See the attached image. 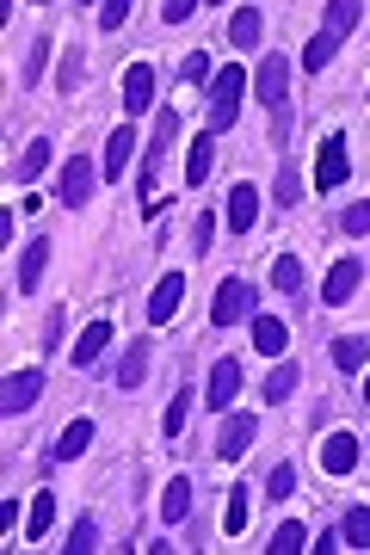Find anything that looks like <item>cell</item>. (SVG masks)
Returning a JSON list of instances; mask_svg holds the SVG:
<instances>
[{"instance_id": "6da1fadb", "label": "cell", "mask_w": 370, "mask_h": 555, "mask_svg": "<svg viewBox=\"0 0 370 555\" xmlns=\"http://www.w3.org/2000/svg\"><path fill=\"white\" fill-rule=\"evenodd\" d=\"M173 142H179V111H161V118H155V142H148V161H142V210H148V216L161 210V198H155V173H161V161H167Z\"/></svg>"}, {"instance_id": "7a4b0ae2", "label": "cell", "mask_w": 370, "mask_h": 555, "mask_svg": "<svg viewBox=\"0 0 370 555\" xmlns=\"http://www.w3.org/2000/svg\"><path fill=\"white\" fill-rule=\"evenodd\" d=\"M241 93H247V74L241 68H222L210 81V130H229L241 118Z\"/></svg>"}, {"instance_id": "3957f363", "label": "cell", "mask_w": 370, "mask_h": 555, "mask_svg": "<svg viewBox=\"0 0 370 555\" xmlns=\"http://www.w3.org/2000/svg\"><path fill=\"white\" fill-rule=\"evenodd\" d=\"M37 401H44V370H13L0 389V414H31Z\"/></svg>"}, {"instance_id": "277c9868", "label": "cell", "mask_w": 370, "mask_h": 555, "mask_svg": "<svg viewBox=\"0 0 370 555\" xmlns=\"http://www.w3.org/2000/svg\"><path fill=\"white\" fill-rule=\"evenodd\" d=\"M253 315V284H241V278H229V284H216V303H210V321L216 327H235V321H247Z\"/></svg>"}, {"instance_id": "5b68a950", "label": "cell", "mask_w": 370, "mask_h": 555, "mask_svg": "<svg viewBox=\"0 0 370 555\" xmlns=\"http://www.w3.org/2000/svg\"><path fill=\"white\" fill-rule=\"evenodd\" d=\"M352 161H346V136H327L321 142V155H315V185L321 192H333V185H346Z\"/></svg>"}, {"instance_id": "8992f818", "label": "cell", "mask_w": 370, "mask_h": 555, "mask_svg": "<svg viewBox=\"0 0 370 555\" xmlns=\"http://www.w3.org/2000/svg\"><path fill=\"white\" fill-rule=\"evenodd\" d=\"M93 179H99V167L87 161V155H74L68 167H62V179H56V198L74 210V204H87V192H93Z\"/></svg>"}, {"instance_id": "52a82bcc", "label": "cell", "mask_w": 370, "mask_h": 555, "mask_svg": "<svg viewBox=\"0 0 370 555\" xmlns=\"http://www.w3.org/2000/svg\"><path fill=\"white\" fill-rule=\"evenodd\" d=\"M253 432H259V426H253V414H229V420L216 426V457H222V463H235V457H247V444H253Z\"/></svg>"}, {"instance_id": "ba28073f", "label": "cell", "mask_w": 370, "mask_h": 555, "mask_svg": "<svg viewBox=\"0 0 370 555\" xmlns=\"http://www.w3.org/2000/svg\"><path fill=\"white\" fill-rule=\"evenodd\" d=\"M284 87H290V62L272 50L266 62H259V105H266V111H284Z\"/></svg>"}, {"instance_id": "9c48e42d", "label": "cell", "mask_w": 370, "mask_h": 555, "mask_svg": "<svg viewBox=\"0 0 370 555\" xmlns=\"http://www.w3.org/2000/svg\"><path fill=\"white\" fill-rule=\"evenodd\" d=\"M235 389H241V364H235V358H216V364H210V383H204V401L222 414V407L235 401Z\"/></svg>"}, {"instance_id": "30bf717a", "label": "cell", "mask_w": 370, "mask_h": 555, "mask_svg": "<svg viewBox=\"0 0 370 555\" xmlns=\"http://www.w3.org/2000/svg\"><path fill=\"white\" fill-rule=\"evenodd\" d=\"M179 303H185V278H179V272H167V278L155 284V296H148V321H155V327H161V321H173V315H179Z\"/></svg>"}, {"instance_id": "8fae6325", "label": "cell", "mask_w": 370, "mask_h": 555, "mask_svg": "<svg viewBox=\"0 0 370 555\" xmlns=\"http://www.w3.org/2000/svg\"><path fill=\"white\" fill-rule=\"evenodd\" d=\"M358 278H364V259H340V266L327 272V284H321V303H352Z\"/></svg>"}, {"instance_id": "7c38bea8", "label": "cell", "mask_w": 370, "mask_h": 555, "mask_svg": "<svg viewBox=\"0 0 370 555\" xmlns=\"http://www.w3.org/2000/svg\"><path fill=\"white\" fill-rule=\"evenodd\" d=\"M321 469H327V475H352V469H358V438H352V432H333V438L321 444Z\"/></svg>"}, {"instance_id": "4fadbf2b", "label": "cell", "mask_w": 370, "mask_h": 555, "mask_svg": "<svg viewBox=\"0 0 370 555\" xmlns=\"http://www.w3.org/2000/svg\"><path fill=\"white\" fill-rule=\"evenodd\" d=\"M148 105H155V68L136 62V68L124 74V111L136 118V111H148Z\"/></svg>"}, {"instance_id": "5bb4252c", "label": "cell", "mask_w": 370, "mask_h": 555, "mask_svg": "<svg viewBox=\"0 0 370 555\" xmlns=\"http://www.w3.org/2000/svg\"><path fill=\"white\" fill-rule=\"evenodd\" d=\"M253 346L266 352V358H284L290 352V327L278 315H253Z\"/></svg>"}, {"instance_id": "9a60e30c", "label": "cell", "mask_w": 370, "mask_h": 555, "mask_svg": "<svg viewBox=\"0 0 370 555\" xmlns=\"http://www.w3.org/2000/svg\"><path fill=\"white\" fill-rule=\"evenodd\" d=\"M105 346H111V321H87V327H81V340H74L68 352H74V364L87 370V364H99V352H105Z\"/></svg>"}, {"instance_id": "2e32d148", "label": "cell", "mask_w": 370, "mask_h": 555, "mask_svg": "<svg viewBox=\"0 0 370 555\" xmlns=\"http://www.w3.org/2000/svg\"><path fill=\"white\" fill-rule=\"evenodd\" d=\"M130 161H136V130L124 124V130H111V142H105V179H124Z\"/></svg>"}, {"instance_id": "e0dca14e", "label": "cell", "mask_w": 370, "mask_h": 555, "mask_svg": "<svg viewBox=\"0 0 370 555\" xmlns=\"http://www.w3.org/2000/svg\"><path fill=\"white\" fill-rule=\"evenodd\" d=\"M50 247H56V241H44V235L25 247V259H19V296L37 290V278H44V266H50Z\"/></svg>"}, {"instance_id": "ac0fdd59", "label": "cell", "mask_w": 370, "mask_h": 555, "mask_svg": "<svg viewBox=\"0 0 370 555\" xmlns=\"http://www.w3.org/2000/svg\"><path fill=\"white\" fill-rule=\"evenodd\" d=\"M210 167H216V130H204V136L192 142V155H185V185H204Z\"/></svg>"}, {"instance_id": "d6986e66", "label": "cell", "mask_w": 370, "mask_h": 555, "mask_svg": "<svg viewBox=\"0 0 370 555\" xmlns=\"http://www.w3.org/2000/svg\"><path fill=\"white\" fill-rule=\"evenodd\" d=\"M253 222H259V192H253V185H235V192H229V229L247 235Z\"/></svg>"}, {"instance_id": "ffe728a7", "label": "cell", "mask_w": 370, "mask_h": 555, "mask_svg": "<svg viewBox=\"0 0 370 555\" xmlns=\"http://www.w3.org/2000/svg\"><path fill=\"white\" fill-rule=\"evenodd\" d=\"M93 444V420H68L62 432H56V463H74Z\"/></svg>"}, {"instance_id": "44dd1931", "label": "cell", "mask_w": 370, "mask_h": 555, "mask_svg": "<svg viewBox=\"0 0 370 555\" xmlns=\"http://www.w3.org/2000/svg\"><path fill=\"white\" fill-rule=\"evenodd\" d=\"M185 512H192V481H185V475H173L167 488H161V518H167V525H179Z\"/></svg>"}, {"instance_id": "7402d4cb", "label": "cell", "mask_w": 370, "mask_h": 555, "mask_svg": "<svg viewBox=\"0 0 370 555\" xmlns=\"http://www.w3.org/2000/svg\"><path fill=\"white\" fill-rule=\"evenodd\" d=\"M148 377V340H130L124 346V364H118V389H136Z\"/></svg>"}, {"instance_id": "603a6c76", "label": "cell", "mask_w": 370, "mask_h": 555, "mask_svg": "<svg viewBox=\"0 0 370 555\" xmlns=\"http://www.w3.org/2000/svg\"><path fill=\"white\" fill-rule=\"evenodd\" d=\"M44 167H50V142L37 136V142H25V155L13 161V179H19V185H31V179L44 173Z\"/></svg>"}, {"instance_id": "cb8c5ba5", "label": "cell", "mask_w": 370, "mask_h": 555, "mask_svg": "<svg viewBox=\"0 0 370 555\" xmlns=\"http://www.w3.org/2000/svg\"><path fill=\"white\" fill-rule=\"evenodd\" d=\"M333 56H340V37H333V31H315L309 44H303V68H309V74H321Z\"/></svg>"}, {"instance_id": "d4e9b609", "label": "cell", "mask_w": 370, "mask_h": 555, "mask_svg": "<svg viewBox=\"0 0 370 555\" xmlns=\"http://www.w3.org/2000/svg\"><path fill=\"white\" fill-rule=\"evenodd\" d=\"M333 364H340V370H364V364H370V340H364V333L333 340Z\"/></svg>"}, {"instance_id": "484cf974", "label": "cell", "mask_w": 370, "mask_h": 555, "mask_svg": "<svg viewBox=\"0 0 370 555\" xmlns=\"http://www.w3.org/2000/svg\"><path fill=\"white\" fill-rule=\"evenodd\" d=\"M56 525V494H31V518H25V543H37Z\"/></svg>"}, {"instance_id": "4316f807", "label": "cell", "mask_w": 370, "mask_h": 555, "mask_svg": "<svg viewBox=\"0 0 370 555\" xmlns=\"http://www.w3.org/2000/svg\"><path fill=\"white\" fill-rule=\"evenodd\" d=\"M259 25H266V19H259V7H241V13L229 19V44H235V50H253V44H259Z\"/></svg>"}, {"instance_id": "83f0119b", "label": "cell", "mask_w": 370, "mask_h": 555, "mask_svg": "<svg viewBox=\"0 0 370 555\" xmlns=\"http://www.w3.org/2000/svg\"><path fill=\"white\" fill-rule=\"evenodd\" d=\"M358 19H364V0H327V31L333 37H346Z\"/></svg>"}, {"instance_id": "f1b7e54d", "label": "cell", "mask_w": 370, "mask_h": 555, "mask_svg": "<svg viewBox=\"0 0 370 555\" xmlns=\"http://www.w3.org/2000/svg\"><path fill=\"white\" fill-rule=\"evenodd\" d=\"M272 284H278L284 296H296V290H303V259H296V253H278V259H272Z\"/></svg>"}, {"instance_id": "f546056e", "label": "cell", "mask_w": 370, "mask_h": 555, "mask_svg": "<svg viewBox=\"0 0 370 555\" xmlns=\"http://www.w3.org/2000/svg\"><path fill=\"white\" fill-rule=\"evenodd\" d=\"M296 377H303V370H296L290 358H278V364H272V377H266V401H284V395L296 389Z\"/></svg>"}, {"instance_id": "4dcf8cb0", "label": "cell", "mask_w": 370, "mask_h": 555, "mask_svg": "<svg viewBox=\"0 0 370 555\" xmlns=\"http://www.w3.org/2000/svg\"><path fill=\"white\" fill-rule=\"evenodd\" d=\"M346 549H370V506L346 512Z\"/></svg>"}, {"instance_id": "1f68e13d", "label": "cell", "mask_w": 370, "mask_h": 555, "mask_svg": "<svg viewBox=\"0 0 370 555\" xmlns=\"http://www.w3.org/2000/svg\"><path fill=\"white\" fill-rule=\"evenodd\" d=\"M296 549H309V531L303 525H278L272 531V555H296Z\"/></svg>"}, {"instance_id": "d6a6232c", "label": "cell", "mask_w": 370, "mask_h": 555, "mask_svg": "<svg viewBox=\"0 0 370 555\" xmlns=\"http://www.w3.org/2000/svg\"><path fill=\"white\" fill-rule=\"evenodd\" d=\"M44 62H50V37H37V44L25 50V87H37V74H44Z\"/></svg>"}, {"instance_id": "836d02e7", "label": "cell", "mask_w": 370, "mask_h": 555, "mask_svg": "<svg viewBox=\"0 0 370 555\" xmlns=\"http://www.w3.org/2000/svg\"><path fill=\"white\" fill-rule=\"evenodd\" d=\"M241 525H247V488H235V494H229V512H222V531H229V537H235Z\"/></svg>"}, {"instance_id": "e575fe53", "label": "cell", "mask_w": 370, "mask_h": 555, "mask_svg": "<svg viewBox=\"0 0 370 555\" xmlns=\"http://www.w3.org/2000/svg\"><path fill=\"white\" fill-rule=\"evenodd\" d=\"M68 549H74V555H93V549H99V525H93V518H81V525H74Z\"/></svg>"}, {"instance_id": "d590c367", "label": "cell", "mask_w": 370, "mask_h": 555, "mask_svg": "<svg viewBox=\"0 0 370 555\" xmlns=\"http://www.w3.org/2000/svg\"><path fill=\"white\" fill-rule=\"evenodd\" d=\"M130 19V0H105V7H99V31H118Z\"/></svg>"}, {"instance_id": "8d00e7d4", "label": "cell", "mask_w": 370, "mask_h": 555, "mask_svg": "<svg viewBox=\"0 0 370 555\" xmlns=\"http://www.w3.org/2000/svg\"><path fill=\"white\" fill-rule=\"evenodd\" d=\"M185 414H192V401H185V395H173L167 420H161V426H167V438H179V432H185Z\"/></svg>"}, {"instance_id": "74e56055", "label": "cell", "mask_w": 370, "mask_h": 555, "mask_svg": "<svg viewBox=\"0 0 370 555\" xmlns=\"http://www.w3.org/2000/svg\"><path fill=\"white\" fill-rule=\"evenodd\" d=\"M192 13H198V0H161V19H167V25H185Z\"/></svg>"}, {"instance_id": "f35d334b", "label": "cell", "mask_w": 370, "mask_h": 555, "mask_svg": "<svg viewBox=\"0 0 370 555\" xmlns=\"http://www.w3.org/2000/svg\"><path fill=\"white\" fill-rule=\"evenodd\" d=\"M290 488H296V469L278 463V469H272V500H290Z\"/></svg>"}, {"instance_id": "ab89813d", "label": "cell", "mask_w": 370, "mask_h": 555, "mask_svg": "<svg viewBox=\"0 0 370 555\" xmlns=\"http://www.w3.org/2000/svg\"><path fill=\"white\" fill-rule=\"evenodd\" d=\"M185 81H210V56H204V50L185 56Z\"/></svg>"}, {"instance_id": "60d3db41", "label": "cell", "mask_w": 370, "mask_h": 555, "mask_svg": "<svg viewBox=\"0 0 370 555\" xmlns=\"http://www.w3.org/2000/svg\"><path fill=\"white\" fill-rule=\"evenodd\" d=\"M364 229H370V204H352L346 210V235H364Z\"/></svg>"}, {"instance_id": "b9f144b4", "label": "cell", "mask_w": 370, "mask_h": 555, "mask_svg": "<svg viewBox=\"0 0 370 555\" xmlns=\"http://www.w3.org/2000/svg\"><path fill=\"white\" fill-rule=\"evenodd\" d=\"M192 241H198V253H210V241H216V216H198V229H192Z\"/></svg>"}, {"instance_id": "7bdbcfd3", "label": "cell", "mask_w": 370, "mask_h": 555, "mask_svg": "<svg viewBox=\"0 0 370 555\" xmlns=\"http://www.w3.org/2000/svg\"><path fill=\"white\" fill-rule=\"evenodd\" d=\"M81 74H87V68H81V56H68V62H62V93L81 87Z\"/></svg>"}, {"instance_id": "ee69618b", "label": "cell", "mask_w": 370, "mask_h": 555, "mask_svg": "<svg viewBox=\"0 0 370 555\" xmlns=\"http://www.w3.org/2000/svg\"><path fill=\"white\" fill-rule=\"evenodd\" d=\"M364 401H370V377H364Z\"/></svg>"}, {"instance_id": "f6af8a7d", "label": "cell", "mask_w": 370, "mask_h": 555, "mask_svg": "<svg viewBox=\"0 0 370 555\" xmlns=\"http://www.w3.org/2000/svg\"><path fill=\"white\" fill-rule=\"evenodd\" d=\"M31 7H50V0H31Z\"/></svg>"}, {"instance_id": "bcb514c9", "label": "cell", "mask_w": 370, "mask_h": 555, "mask_svg": "<svg viewBox=\"0 0 370 555\" xmlns=\"http://www.w3.org/2000/svg\"><path fill=\"white\" fill-rule=\"evenodd\" d=\"M216 7H222V0H216Z\"/></svg>"}]
</instances>
